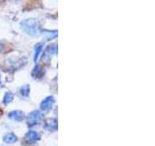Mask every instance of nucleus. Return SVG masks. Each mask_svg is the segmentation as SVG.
I'll use <instances>...</instances> for the list:
<instances>
[{"label":"nucleus","instance_id":"1","mask_svg":"<svg viewBox=\"0 0 155 146\" xmlns=\"http://www.w3.org/2000/svg\"><path fill=\"white\" fill-rule=\"evenodd\" d=\"M21 26L28 35H36L39 31V21L36 19H27L21 23Z\"/></svg>","mask_w":155,"mask_h":146},{"label":"nucleus","instance_id":"2","mask_svg":"<svg viewBox=\"0 0 155 146\" xmlns=\"http://www.w3.org/2000/svg\"><path fill=\"white\" fill-rule=\"evenodd\" d=\"M42 119H43V115H42L41 112L38 111V110H35L28 115L27 123L31 126H35V125L39 124V122H41Z\"/></svg>","mask_w":155,"mask_h":146},{"label":"nucleus","instance_id":"3","mask_svg":"<svg viewBox=\"0 0 155 146\" xmlns=\"http://www.w3.org/2000/svg\"><path fill=\"white\" fill-rule=\"evenodd\" d=\"M54 102V99L52 96H48L47 99H45L41 103V109L43 111H48L51 109V106Z\"/></svg>","mask_w":155,"mask_h":146},{"label":"nucleus","instance_id":"4","mask_svg":"<svg viewBox=\"0 0 155 146\" xmlns=\"http://www.w3.org/2000/svg\"><path fill=\"white\" fill-rule=\"evenodd\" d=\"M39 139H40V134L33 130L28 131L25 135V140L28 143H34V142H36V141H38Z\"/></svg>","mask_w":155,"mask_h":146},{"label":"nucleus","instance_id":"5","mask_svg":"<svg viewBox=\"0 0 155 146\" xmlns=\"http://www.w3.org/2000/svg\"><path fill=\"white\" fill-rule=\"evenodd\" d=\"M9 118L12 120H16V121H21L24 118V114H23V112L18 111V110L12 111L9 113Z\"/></svg>","mask_w":155,"mask_h":146},{"label":"nucleus","instance_id":"6","mask_svg":"<svg viewBox=\"0 0 155 146\" xmlns=\"http://www.w3.org/2000/svg\"><path fill=\"white\" fill-rule=\"evenodd\" d=\"M45 129L48 130H54L57 129V121L55 119H48L45 124Z\"/></svg>","mask_w":155,"mask_h":146},{"label":"nucleus","instance_id":"7","mask_svg":"<svg viewBox=\"0 0 155 146\" xmlns=\"http://www.w3.org/2000/svg\"><path fill=\"white\" fill-rule=\"evenodd\" d=\"M44 74H45V70H44V68L42 66H36L35 69L32 72L33 77H35V78H42Z\"/></svg>","mask_w":155,"mask_h":146},{"label":"nucleus","instance_id":"8","mask_svg":"<svg viewBox=\"0 0 155 146\" xmlns=\"http://www.w3.org/2000/svg\"><path fill=\"white\" fill-rule=\"evenodd\" d=\"M3 139L6 143H14L17 141V136L14 134H7L4 135Z\"/></svg>","mask_w":155,"mask_h":146},{"label":"nucleus","instance_id":"9","mask_svg":"<svg viewBox=\"0 0 155 146\" xmlns=\"http://www.w3.org/2000/svg\"><path fill=\"white\" fill-rule=\"evenodd\" d=\"M57 52V47L55 45H51V46H48V49L46 50V54H45V57H51L52 55Z\"/></svg>","mask_w":155,"mask_h":146},{"label":"nucleus","instance_id":"10","mask_svg":"<svg viewBox=\"0 0 155 146\" xmlns=\"http://www.w3.org/2000/svg\"><path fill=\"white\" fill-rule=\"evenodd\" d=\"M42 49H43V43H38L35 46V53H34V61H37L39 56H40Z\"/></svg>","mask_w":155,"mask_h":146},{"label":"nucleus","instance_id":"11","mask_svg":"<svg viewBox=\"0 0 155 146\" xmlns=\"http://www.w3.org/2000/svg\"><path fill=\"white\" fill-rule=\"evenodd\" d=\"M14 99V95L12 94V92H6V95H5V96H4V99H3V102H4V104H9L10 102H11L12 100Z\"/></svg>","mask_w":155,"mask_h":146},{"label":"nucleus","instance_id":"12","mask_svg":"<svg viewBox=\"0 0 155 146\" xmlns=\"http://www.w3.org/2000/svg\"><path fill=\"white\" fill-rule=\"evenodd\" d=\"M29 92H30V89H29V86H24L21 89V94L23 96H29Z\"/></svg>","mask_w":155,"mask_h":146},{"label":"nucleus","instance_id":"13","mask_svg":"<svg viewBox=\"0 0 155 146\" xmlns=\"http://www.w3.org/2000/svg\"><path fill=\"white\" fill-rule=\"evenodd\" d=\"M5 50H6V47H5V45H3V44H0V54L5 52Z\"/></svg>","mask_w":155,"mask_h":146}]
</instances>
